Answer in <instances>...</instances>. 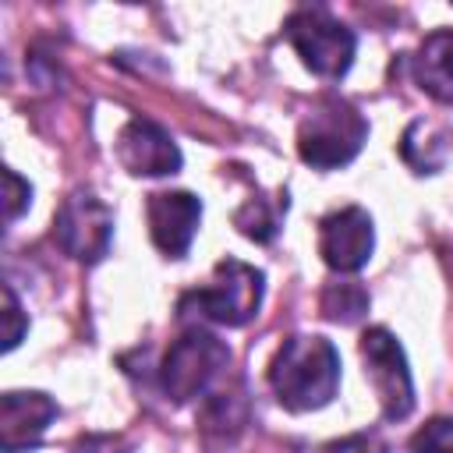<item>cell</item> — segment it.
<instances>
[{
	"label": "cell",
	"mask_w": 453,
	"mask_h": 453,
	"mask_svg": "<svg viewBox=\"0 0 453 453\" xmlns=\"http://www.w3.org/2000/svg\"><path fill=\"white\" fill-rule=\"evenodd\" d=\"M414 74L432 99L453 103V28L425 35L414 53Z\"/></svg>",
	"instance_id": "12"
},
{
	"label": "cell",
	"mask_w": 453,
	"mask_h": 453,
	"mask_svg": "<svg viewBox=\"0 0 453 453\" xmlns=\"http://www.w3.org/2000/svg\"><path fill=\"white\" fill-rule=\"evenodd\" d=\"M269 386L287 411H319L340 389V354L322 336H290L269 361Z\"/></svg>",
	"instance_id": "1"
},
{
	"label": "cell",
	"mask_w": 453,
	"mask_h": 453,
	"mask_svg": "<svg viewBox=\"0 0 453 453\" xmlns=\"http://www.w3.org/2000/svg\"><path fill=\"white\" fill-rule=\"evenodd\" d=\"M25 329H28V322L21 315V304H18L14 290L4 287V350H14L25 336Z\"/></svg>",
	"instance_id": "17"
},
{
	"label": "cell",
	"mask_w": 453,
	"mask_h": 453,
	"mask_svg": "<svg viewBox=\"0 0 453 453\" xmlns=\"http://www.w3.org/2000/svg\"><path fill=\"white\" fill-rule=\"evenodd\" d=\"M361 357H365V375L382 403V414L389 421H403L414 411V382L403 347L389 329L372 326L361 333Z\"/></svg>",
	"instance_id": "6"
},
{
	"label": "cell",
	"mask_w": 453,
	"mask_h": 453,
	"mask_svg": "<svg viewBox=\"0 0 453 453\" xmlns=\"http://www.w3.org/2000/svg\"><path fill=\"white\" fill-rule=\"evenodd\" d=\"M290 46L297 50V57L304 60V67L319 78H343L354 64V50H357V39L354 32L336 21L329 11L322 7H301L287 18L283 25Z\"/></svg>",
	"instance_id": "4"
},
{
	"label": "cell",
	"mask_w": 453,
	"mask_h": 453,
	"mask_svg": "<svg viewBox=\"0 0 453 453\" xmlns=\"http://www.w3.org/2000/svg\"><path fill=\"white\" fill-rule=\"evenodd\" d=\"M57 418V403L39 389H11L0 396V449L25 453L42 442L50 421Z\"/></svg>",
	"instance_id": "11"
},
{
	"label": "cell",
	"mask_w": 453,
	"mask_h": 453,
	"mask_svg": "<svg viewBox=\"0 0 453 453\" xmlns=\"http://www.w3.org/2000/svg\"><path fill=\"white\" fill-rule=\"evenodd\" d=\"M365 311H368V294L361 290V283L340 280V283H329V287L322 290V315H326L329 322L350 326V322H357Z\"/></svg>",
	"instance_id": "13"
},
{
	"label": "cell",
	"mask_w": 453,
	"mask_h": 453,
	"mask_svg": "<svg viewBox=\"0 0 453 453\" xmlns=\"http://www.w3.org/2000/svg\"><path fill=\"white\" fill-rule=\"evenodd\" d=\"M226 361H230L226 343L209 329L195 326L184 336H177L163 357V368H159L163 393L173 403H188L212 386V379L226 368Z\"/></svg>",
	"instance_id": "5"
},
{
	"label": "cell",
	"mask_w": 453,
	"mask_h": 453,
	"mask_svg": "<svg viewBox=\"0 0 453 453\" xmlns=\"http://www.w3.org/2000/svg\"><path fill=\"white\" fill-rule=\"evenodd\" d=\"M234 223H237V230H241L244 237H251V241H269V237L276 234V216L265 209V202H262V198L244 202V205L237 209Z\"/></svg>",
	"instance_id": "14"
},
{
	"label": "cell",
	"mask_w": 453,
	"mask_h": 453,
	"mask_svg": "<svg viewBox=\"0 0 453 453\" xmlns=\"http://www.w3.org/2000/svg\"><path fill=\"white\" fill-rule=\"evenodd\" d=\"M53 237H57V244L71 258H78V262H99L110 251L113 212L92 191H74L57 209Z\"/></svg>",
	"instance_id": "7"
},
{
	"label": "cell",
	"mask_w": 453,
	"mask_h": 453,
	"mask_svg": "<svg viewBox=\"0 0 453 453\" xmlns=\"http://www.w3.org/2000/svg\"><path fill=\"white\" fill-rule=\"evenodd\" d=\"M145 216H149L152 244L166 258H184L202 219V202L188 191H156L149 195Z\"/></svg>",
	"instance_id": "10"
},
{
	"label": "cell",
	"mask_w": 453,
	"mask_h": 453,
	"mask_svg": "<svg viewBox=\"0 0 453 453\" xmlns=\"http://www.w3.org/2000/svg\"><path fill=\"white\" fill-rule=\"evenodd\" d=\"M414 453H453V418H432L411 435Z\"/></svg>",
	"instance_id": "15"
},
{
	"label": "cell",
	"mask_w": 453,
	"mask_h": 453,
	"mask_svg": "<svg viewBox=\"0 0 453 453\" xmlns=\"http://www.w3.org/2000/svg\"><path fill=\"white\" fill-rule=\"evenodd\" d=\"M375 248L372 216L361 205H343L319 223V255L333 273H357Z\"/></svg>",
	"instance_id": "8"
},
{
	"label": "cell",
	"mask_w": 453,
	"mask_h": 453,
	"mask_svg": "<svg viewBox=\"0 0 453 453\" xmlns=\"http://www.w3.org/2000/svg\"><path fill=\"white\" fill-rule=\"evenodd\" d=\"M365 138H368L365 117L350 103L336 96H322L297 127V152L315 170H336L361 152Z\"/></svg>",
	"instance_id": "2"
},
{
	"label": "cell",
	"mask_w": 453,
	"mask_h": 453,
	"mask_svg": "<svg viewBox=\"0 0 453 453\" xmlns=\"http://www.w3.org/2000/svg\"><path fill=\"white\" fill-rule=\"evenodd\" d=\"M117 439L113 435H88V439H81L71 453H117Z\"/></svg>",
	"instance_id": "18"
},
{
	"label": "cell",
	"mask_w": 453,
	"mask_h": 453,
	"mask_svg": "<svg viewBox=\"0 0 453 453\" xmlns=\"http://www.w3.org/2000/svg\"><path fill=\"white\" fill-rule=\"evenodd\" d=\"M4 212H7V223H14L25 209H28V202H32V188H28V180H21L14 170H4Z\"/></svg>",
	"instance_id": "16"
},
{
	"label": "cell",
	"mask_w": 453,
	"mask_h": 453,
	"mask_svg": "<svg viewBox=\"0 0 453 453\" xmlns=\"http://www.w3.org/2000/svg\"><path fill=\"white\" fill-rule=\"evenodd\" d=\"M265 276L237 258H223L212 269V280L180 297V315H198L219 326H244L262 308Z\"/></svg>",
	"instance_id": "3"
},
{
	"label": "cell",
	"mask_w": 453,
	"mask_h": 453,
	"mask_svg": "<svg viewBox=\"0 0 453 453\" xmlns=\"http://www.w3.org/2000/svg\"><path fill=\"white\" fill-rule=\"evenodd\" d=\"M117 159L134 177H166L180 170V149L177 142L152 120L134 117L117 134Z\"/></svg>",
	"instance_id": "9"
}]
</instances>
